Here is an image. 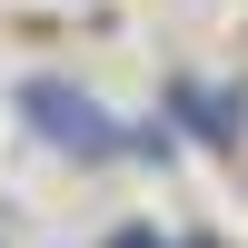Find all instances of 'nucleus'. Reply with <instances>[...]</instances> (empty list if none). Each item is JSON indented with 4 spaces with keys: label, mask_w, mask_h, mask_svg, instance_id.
<instances>
[{
    "label": "nucleus",
    "mask_w": 248,
    "mask_h": 248,
    "mask_svg": "<svg viewBox=\"0 0 248 248\" xmlns=\"http://www.w3.org/2000/svg\"><path fill=\"white\" fill-rule=\"evenodd\" d=\"M20 109H30V129L50 139V149H70V159H109V149H129V129H119L79 79H30V90H20Z\"/></svg>",
    "instance_id": "1"
},
{
    "label": "nucleus",
    "mask_w": 248,
    "mask_h": 248,
    "mask_svg": "<svg viewBox=\"0 0 248 248\" xmlns=\"http://www.w3.org/2000/svg\"><path fill=\"white\" fill-rule=\"evenodd\" d=\"M109 248H159V238H149V229H129V238H109Z\"/></svg>",
    "instance_id": "2"
}]
</instances>
